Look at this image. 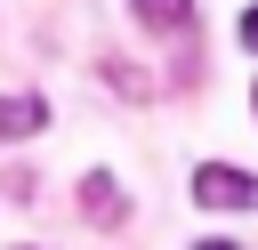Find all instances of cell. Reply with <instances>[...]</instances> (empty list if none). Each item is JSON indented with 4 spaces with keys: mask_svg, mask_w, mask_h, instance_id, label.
<instances>
[{
    "mask_svg": "<svg viewBox=\"0 0 258 250\" xmlns=\"http://www.w3.org/2000/svg\"><path fill=\"white\" fill-rule=\"evenodd\" d=\"M194 202L202 210H258V177L250 169H226V161H202L194 169Z\"/></svg>",
    "mask_w": 258,
    "mask_h": 250,
    "instance_id": "cell-1",
    "label": "cell"
},
{
    "mask_svg": "<svg viewBox=\"0 0 258 250\" xmlns=\"http://www.w3.org/2000/svg\"><path fill=\"white\" fill-rule=\"evenodd\" d=\"M48 129V97H0V145L8 137H40Z\"/></svg>",
    "mask_w": 258,
    "mask_h": 250,
    "instance_id": "cell-2",
    "label": "cell"
},
{
    "mask_svg": "<svg viewBox=\"0 0 258 250\" xmlns=\"http://www.w3.org/2000/svg\"><path fill=\"white\" fill-rule=\"evenodd\" d=\"M129 16H137L145 32H185V24H194V0H129Z\"/></svg>",
    "mask_w": 258,
    "mask_h": 250,
    "instance_id": "cell-3",
    "label": "cell"
},
{
    "mask_svg": "<svg viewBox=\"0 0 258 250\" xmlns=\"http://www.w3.org/2000/svg\"><path fill=\"white\" fill-rule=\"evenodd\" d=\"M81 202H89V218H105V226L121 218V194H113V177H89V185H81Z\"/></svg>",
    "mask_w": 258,
    "mask_h": 250,
    "instance_id": "cell-4",
    "label": "cell"
},
{
    "mask_svg": "<svg viewBox=\"0 0 258 250\" xmlns=\"http://www.w3.org/2000/svg\"><path fill=\"white\" fill-rule=\"evenodd\" d=\"M242 48H250V56H258V8H250V16H242Z\"/></svg>",
    "mask_w": 258,
    "mask_h": 250,
    "instance_id": "cell-5",
    "label": "cell"
},
{
    "mask_svg": "<svg viewBox=\"0 0 258 250\" xmlns=\"http://www.w3.org/2000/svg\"><path fill=\"white\" fill-rule=\"evenodd\" d=\"M194 250H242V242H194Z\"/></svg>",
    "mask_w": 258,
    "mask_h": 250,
    "instance_id": "cell-6",
    "label": "cell"
},
{
    "mask_svg": "<svg viewBox=\"0 0 258 250\" xmlns=\"http://www.w3.org/2000/svg\"><path fill=\"white\" fill-rule=\"evenodd\" d=\"M250 105H258V89H250Z\"/></svg>",
    "mask_w": 258,
    "mask_h": 250,
    "instance_id": "cell-7",
    "label": "cell"
}]
</instances>
